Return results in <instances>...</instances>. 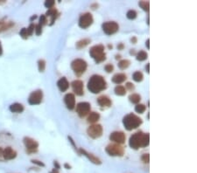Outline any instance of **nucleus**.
I'll return each instance as SVG.
<instances>
[{"mask_svg": "<svg viewBox=\"0 0 197 173\" xmlns=\"http://www.w3.org/2000/svg\"><path fill=\"white\" fill-rule=\"evenodd\" d=\"M150 143V135L148 133H143L138 131L131 136L129 139V145L133 150H138L140 148H145Z\"/></svg>", "mask_w": 197, "mask_h": 173, "instance_id": "nucleus-1", "label": "nucleus"}, {"mask_svg": "<svg viewBox=\"0 0 197 173\" xmlns=\"http://www.w3.org/2000/svg\"><path fill=\"white\" fill-rule=\"evenodd\" d=\"M107 88V82L102 75H94L88 81V89L92 94H99Z\"/></svg>", "mask_w": 197, "mask_h": 173, "instance_id": "nucleus-2", "label": "nucleus"}, {"mask_svg": "<svg viewBox=\"0 0 197 173\" xmlns=\"http://www.w3.org/2000/svg\"><path fill=\"white\" fill-rule=\"evenodd\" d=\"M142 123H143L142 119L132 113L126 114L123 119L124 127L125 128V129H127L128 131L138 128Z\"/></svg>", "mask_w": 197, "mask_h": 173, "instance_id": "nucleus-3", "label": "nucleus"}, {"mask_svg": "<svg viewBox=\"0 0 197 173\" xmlns=\"http://www.w3.org/2000/svg\"><path fill=\"white\" fill-rule=\"evenodd\" d=\"M104 45H95L92 47L89 50V55L92 59L95 61V63L99 64L104 62L106 60V53L104 52Z\"/></svg>", "mask_w": 197, "mask_h": 173, "instance_id": "nucleus-4", "label": "nucleus"}, {"mask_svg": "<svg viewBox=\"0 0 197 173\" xmlns=\"http://www.w3.org/2000/svg\"><path fill=\"white\" fill-rule=\"evenodd\" d=\"M88 67L87 62L82 59H75L71 63V68L76 76L80 77L86 72Z\"/></svg>", "mask_w": 197, "mask_h": 173, "instance_id": "nucleus-5", "label": "nucleus"}, {"mask_svg": "<svg viewBox=\"0 0 197 173\" xmlns=\"http://www.w3.org/2000/svg\"><path fill=\"white\" fill-rule=\"evenodd\" d=\"M106 153L110 156H123L124 149L118 143H110L105 148Z\"/></svg>", "mask_w": 197, "mask_h": 173, "instance_id": "nucleus-6", "label": "nucleus"}, {"mask_svg": "<svg viewBox=\"0 0 197 173\" xmlns=\"http://www.w3.org/2000/svg\"><path fill=\"white\" fill-rule=\"evenodd\" d=\"M104 128L100 124H92L87 128V134L92 139H97L103 136Z\"/></svg>", "mask_w": 197, "mask_h": 173, "instance_id": "nucleus-7", "label": "nucleus"}, {"mask_svg": "<svg viewBox=\"0 0 197 173\" xmlns=\"http://www.w3.org/2000/svg\"><path fill=\"white\" fill-rule=\"evenodd\" d=\"M102 28H103V31L105 34L113 35L118 32L119 25L115 21H108V22H104L102 25Z\"/></svg>", "mask_w": 197, "mask_h": 173, "instance_id": "nucleus-8", "label": "nucleus"}, {"mask_svg": "<svg viewBox=\"0 0 197 173\" xmlns=\"http://www.w3.org/2000/svg\"><path fill=\"white\" fill-rule=\"evenodd\" d=\"M93 22H94V19L92 14L89 12H85L80 16L79 26L82 29H87L93 24Z\"/></svg>", "mask_w": 197, "mask_h": 173, "instance_id": "nucleus-9", "label": "nucleus"}, {"mask_svg": "<svg viewBox=\"0 0 197 173\" xmlns=\"http://www.w3.org/2000/svg\"><path fill=\"white\" fill-rule=\"evenodd\" d=\"M91 109V105L89 102H79L76 105V113L81 118L85 117L86 115H88L90 112Z\"/></svg>", "mask_w": 197, "mask_h": 173, "instance_id": "nucleus-10", "label": "nucleus"}, {"mask_svg": "<svg viewBox=\"0 0 197 173\" xmlns=\"http://www.w3.org/2000/svg\"><path fill=\"white\" fill-rule=\"evenodd\" d=\"M23 141H24V144L25 146L26 151L28 153L32 154V153L37 152L38 148H39V143L37 141H35L34 139H33L31 137H26V136L24 138Z\"/></svg>", "mask_w": 197, "mask_h": 173, "instance_id": "nucleus-11", "label": "nucleus"}, {"mask_svg": "<svg viewBox=\"0 0 197 173\" xmlns=\"http://www.w3.org/2000/svg\"><path fill=\"white\" fill-rule=\"evenodd\" d=\"M43 99V92L41 90H35L32 92L28 97V103L30 105H39Z\"/></svg>", "mask_w": 197, "mask_h": 173, "instance_id": "nucleus-12", "label": "nucleus"}, {"mask_svg": "<svg viewBox=\"0 0 197 173\" xmlns=\"http://www.w3.org/2000/svg\"><path fill=\"white\" fill-rule=\"evenodd\" d=\"M110 140L121 145V144L125 142L126 136L123 131H114L110 135Z\"/></svg>", "mask_w": 197, "mask_h": 173, "instance_id": "nucleus-13", "label": "nucleus"}, {"mask_svg": "<svg viewBox=\"0 0 197 173\" xmlns=\"http://www.w3.org/2000/svg\"><path fill=\"white\" fill-rule=\"evenodd\" d=\"M81 155H83L84 156H86L88 159L91 162V163H93L94 164H96V165H100L101 164H102V161H101V159L99 157H97L96 156H95L94 154H92V153H89V152H88L87 150H85L84 149H82V148H80L78 150H77Z\"/></svg>", "mask_w": 197, "mask_h": 173, "instance_id": "nucleus-14", "label": "nucleus"}, {"mask_svg": "<svg viewBox=\"0 0 197 173\" xmlns=\"http://www.w3.org/2000/svg\"><path fill=\"white\" fill-rule=\"evenodd\" d=\"M71 85H72V89L76 95L81 96L84 94L83 81H81V80H75L71 83Z\"/></svg>", "mask_w": 197, "mask_h": 173, "instance_id": "nucleus-15", "label": "nucleus"}, {"mask_svg": "<svg viewBox=\"0 0 197 173\" xmlns=\"http://www.w3.org/2000/svg\"><path fill=\"white\" fill-rule=\"evenodd\" d=\"M64 102L66 107L69 109V110H73L75 108V94L72 93L67 94L64 96Z\"/></svg>", "mask_w": 197, "mask_h": 173, "instance_id": "nucleus-16", "label": "nucleus"}, {"mask_svg": "<svg viewBox=\"0 0 197 173\" xmlns=\"http://www.w3.org/2000/svg\"><path fill=\"white\" fill-rule=\"evenodd\" d=\"M97 103L101 108H110L112 104L111 100L107 95H101L97 98Z\"/></svg>", "mask_w": 197, "mask_h": 173, "instance_id": "nucleus-17", "label": "nucleus"}, {"mask_svg": "<svg viewBox=\"0 0 197 173\" xmlns=\"http://www.w3.org/2000/svg\"><path fill=\"white\" fill-rule=\"evenodd\" d=\"M17 156V152L11 147H6L3 152V157L5 160H12Z\"/></svg>", "mask_w": 197, "mask_h": 173, "instance_id": "nucleus-18", "label": "nucleus"}, {"mask_svg": "<svg viewBox=\"0 0 197 173\" xmlns=\"http://www.w3.org/2000/svg\"><path fill=\"white\" fill-rule=\"evenodd\" d=\"M57 86L61 92H66L69 88V82L66 77H62L57 81Z\"/></svg>", "mask_w": 197, "mask_h": 173, "instance_id": "nucleus-19", "label": "nucleus"}, {"mask_svg": "<svg viewBox=\"0 0 197 173\" xmlns=\"http://www.w3.org/2000/svg\"><path fill=\"white\" fill-rule=\"evenodd\" d=\"M45 16H46L47 18V17L50 18V25H52L54 23L55 19H57V17L59 16V13H58V11L56 10L55 8H53V9H50V10H48V11H47V13H46Z\"/></svg>", "mask_w": 197, "mask_h": 173, "instance_id": "nucleus-20", "label": "nucleus"}, {"mask_svg": "<svg viewBox=\"0 0 197 173\" xmlns=\"http://www.w3.org/2000/svg\"><path fill=\"white\" fill-rule=\"evenodd\" d=\"M126 79H127V76H126L125 74L119 73V74H117V75H115L113 77H112L111 81H112V82H113V83L119 85V84L124 82L126 81Z\"/></svg>", "mask_w": 197, "mask_h": 173, "instance_id": "nucleus-21", "label": "nucleus"}, {"mask_svg": "<svg viewBox=\"0 0 197 173\" xmlns=\"http://www.w3.org/2000/svg\"><path fill=\"white\" fill-rule=\"evenodd\" d=\"M91 42V39H82L79 41L76 42L75 44V47L78 49V50H81L84 47H86L87 46H89Z\"/></svg>", "mask_w": 197, "mask_h": 173, "instance_id": "nucleus-22", "label": "nucleus"}, {"mask_svg": "<svg viewBox=\"0 0 197 173\" xmlns=\"http://www.w3.org/2000/svg\"><path fill=\"white\" fill-rule=\"evenodd\" d=\"M24 106L21 104V103H18V102H16V103H13V104H11V106H10V110H11V112H12V113H17V114H19V113H22L23 111H24Z\"/></svg>", "mask_w": 197, "mask_h": 173, "instance_id": "nucleus-23", "label": "nucleus"}, {"mask_svg": "<svg viewBox=\"0 0 197 173\" xmlns=\"http://www.w3.org/2000/svg\"><path fill=\"white\" fill-rule=\"evenodd\" d=\"M100 119V114L96 113V112H91L89 116H88V122L95 124V122H98V120Z\"/></svg>", "mask_w": 197, "mask_h": 173, "instance_id": "nucleus-24", "label": "nucleus"}, {"mask_svg": "<svg viewBox=\"0 0 197 173\" xmlns=\"http://www.w3.org/2000/svg\"><path fill=\"white\" fill-rule=\"evenodd\" d=\"M114 92H115V94H116L117 95H118V96H124V95H125V94H126V89H125L124 86H120V85H118V86H116V88H115V89H114Z\"/></svg>", "mask_w": 197, "mask_h": 173, "instance_id": "nucleus-25", "label": "nucleus"}, {"mask_svg": "<svg viewBox=\"0 0 197 173\" xmlns=\"http://www.w3.org/2000/svg\"><path fill=\"white\" fill-rule=\"evenodd\" d=\"M148 54L145 51H139L137 54H136V59L138 61H144L147 59Z\"/></svg>", "mask_w": 197, "mask_h": 173, "instance_id": "nucleus-26", "label": "nucleus"}, {"mask_svg": "<svg viewBox=\"0 0 197 173\" xmlns=\"http://www.w3.org/2000/svg\"><path fill=\"white\" fill-rule=\"evenodd\" d=\"M129 100L130 102L132 103H134V104H138L140 100H141V96H140L138 94H132L130 96H129Z\"/></svg>", "mask_w": 197, "mask_h": 173, "instance_id": "nucleus-27", "label": "nucleus"}, {"mask_svg": "<svg viewBox=\"0 0 197 173\" xmlns=\"http://www.w3.org/2000/svg\"><path fill=\"white\" fill-rule=\"evenodd\" d=\"M131 65V61L129 60H122L118 62V67L121 70H124L126 68H128Z\"/></svg>", "mask_w": 197, "mask_h": 173, "instance_id": "nucleus-28", "label": "nucleus"}, {"mask_svg": "<svg viewBox=\"0 0 197 173\" xmlns=\"http://www.w3.org/2000/svg\"><path fill=\"white\" fill-rule=\"evenodd\" d=\"M132 79H133L136 82H140V81H143L144 75H143V74L141 73V72L137 71V72H135V73L132 75Z\"/></svg>", "mask_w": 197, "mask_h": 173, "instance_id": "nucleus-29", "label": "nucleus"}, {"mask_svg": "<svg viewBox=\"0 0 197 173\" xmlns=\"http://www.w3.org/2000/svg\"><path fill=\"white\" fill-rule=\"evenodd\" d=\"M138 5L140 6V8H142V10H144L145 11L148 12L149 10H150V3L148 1H139Z\"/></svg>", "mask_w": 197, "mask_h": 173, "instance_id": "nucleus-30", "label": "nucleus"}, {"mask_svg": "<svg viewBox=\"0 0 197 173\" xmlns=\"http://www.w3.org/2000/svg\"><path fill=\"white\" fill-rule=\"evenodd\" d=\"M137 16H138V13L134 10H130L127 11V13H126V17H127L128 19H131V20L135 19L137 18Z\"/></svg>", "mask_w": 197, "mask_h": 173, "instance_id": "nucleus-31", "label": "nucleus"}, {"mask_svg": "<svg viewBox=\"0 0 197 173\" xmlns=\"http://www.w3.org/2000/svg\"><path fill=\"white\" fill-rule=\"evenodd\" d=\"M146 107L144 104H137L135 107V111L138 114H143L146 111Z\"/></svg>", "mask_w": 197, "mask_h": 173, "instance_id": "nucleus-32", "label": "nucleus"}, {"mask_svg": "<svg viewBox=\"0 0 197 173\" xmlns=\"http://www.w3.org/2000/svg\"><path fill=\"white\" fill-rule=\"evenodd\" d=\"M38 67L40 73H43L46 69V61L44 60H39L38 61Z\"/></svg>", "mask_w": 197, "mask_h": 173, "instance_id": "nucleus-33", "label": "nucleus"}, {"mask_svg": "<svg viewBox=\"0 0 197 173\" xmlns=\"http://www.w3.org/2000/svg\"><path fill=\"white\" fill-rule=\"evenodd\" d=\"M14 25V23L13 22H8L6 24H3L2 26L0 27V33H2V32H5L6 30H8V29H10L11 27H12Z\"/></svg>", "mask_w": 197, "mask_h": 173, "instance_id": "nucleus-34", "label": "nucleus"}, {"mask_svg": "<svg viewBox=\"0 0 197 173\" xmlns=\"http://www.w3.org/2000/svg\"><path fill=\"white\" fill-rule=\"evenodd\" d=\"M19 35L24 39H26L28 37H29V35H28V33H27V30L26 28H22L20 32H19Z\"/></svg>", "mask_w": 197, "mask_h": 173, "instance_id": "nucleus-35", "label": "nucleus"}, {"mask_svg": "<svg viewBox=\"0 0 197 173\" xmlns=\"http://www.w3.org/2000/svg\"><path fill=\"white\" fill-rule=\"evenodd\" d=\"M44 5H45L46 8H47L48 10H50V9H53V6L55 5V2H54V1H52V0H50V1H48V0H47V1L45 2Z\"/></svg>", "mask_w": 197, "mask_h": 173, "instance_id": "nucleus-36", "label": "nucleus"}, {"mask_svg": "<svg viewBox=\"0 0 197 173\" xmlns=\"http://www.w3.org/2000/svg\"><path fill=\"white\" fill-rule=\"evenodd\" d=\"M47 17H46L45 15H41V16L39 17V25H40L41 26H43V25H47Z\"/></svg>", "mask_w": 197, "mask_h": 173, "instance_id": "nucleus-37", "label": "nucleus"}, {"mask_svg": "<svg viewBox=\"0 0 197 173\" xmlns=\"http://www.w3.org/2000/svg\"><path fill=\"white\" fill-rule=\"evenodd\" d=\"M141 160L144 164H149L150 162V156L149 154H143L141 156Z\"/></svg>", "mask_w": 197, "mask_h": 173, "instance_id": "nucleus-38", "label": "nucleus"}, {"mask_svg": "<svg viewBox=\"0 0 197 173\" xmlns=\"http://www.w3.org/2000/svg\"><path fill=\"white\" fill-rule=\"evenodd\" d=\"M34 31H35V33L37 36H39L41 33H42V26L40 25H35V29H34Z\"/></svg>", "mask_w": 197, "mask_h": 173, "instance_id": "nucleus-39", "label": "nucleus"}, {"mask_svg": "<svg viewBox=\"0 0 197 173\" xmlns=\"http://www.w3.org/2000/svg\"><path fill=\"white\" fill-rule=\"evenodd\" d=\"M104 70L107 72V73H111V72H113V70H114V66L112 64H107L104 67Z\"/></svg>", "mask_w": 197, "mask_h": 173, "instance_id": "nucleus-40", "label": "nucleus"}, {"mask_svg": "<svg viewBox=\"0 0 197 173\" xmlns=\"http://www.w3.org/2000/svg\"><path fill=\"white\" fill-rule=\"evenodd\" d=\"M34 29H35V25L31 24V25H29V27H28V28L26 29V30H27V33H28V35L31 36V35L33 33V32H34Z\"/></svg>", "mask_w": 197, "mask_h": 173, "instance_id": "nucleus-41", "label": "nucleus"}, {"mask_svg": "<svg viewBox=\"0 0 197 173\" xmlns=\"http://www.w3.org/2000/svg\"><path fill=\"white\" fill-rule=\"evenodd\" d=\"M134 88H135V86H134V85L132 82H127V83L125 84V89H128L130 91H132Z\"/></svg>", "mask_w": 197, "mask_h": 173, "instance_id": "nucleus-42", "label": "nucleus"}, {"mask_svg": "<svg viewBox=\"0 0 197 173\" xmlns=\"http://www.w3.org/2000/svg\"><path fill=\"white\" fill-rule=\"evenodd\" d=\"M32 163L33 164H37L38 166H39V167H45V164L42 163L41 161H39V160H32Z\"/></svg>", "mask_w": 197, "mask_h": 173, "instance_id": "nucleus-43", "label": "nucleus"}, {"mask_svg": "<svg viewBox=\"0 0 197 173\" xmlns=\"http://www.w3.org/2000/svg\"><path fill=\"white\" fill-rule=\"evenodd\" d=\"M68 140H69V142H71V143L73 144V146L75 147V149L77 150V149H76V146H75V142H74V140L72 139V137H71V136H68Z\"/></svg>", "mask_w": 197, "mask_h": 173, "instance_id": "nucleus-44", "label": "nucleus"}, {"mask_svg": "<svg viewBox=\"0 0 197 173\" xmlns=\"http://www.w3.org/2000/svg\"><path fill=\"white\" fill-rule=\"evenodd\" d=\"M137 41H138V39H137V37H135V36H133V37L131 39V42L132 43V44H137Z\"/></svg>", "mask_w": 197, "mask_h": 173, "instance_id": "nucleus-45", "label": "nucleus"}, {"mask_svg": "<svg viewBox=\"0 0 197 173\" xmlns=\"http://www.w3.org/2000/svg\"><path fill=\"white\" fill-rule=\"evenodd\" d=\"M124 48V45L123 44V43H119V44L118 45V50H123Z\"/></svg>", "mask_w": 197, "mask_h": 173, "instance_id": "nucleus-46", "label": "nucleus"}, {"mask_svg": "<svg viewBox=\"0 0 197 173\" xmlns=\"http://www.w3.org/2000/svg\"><path fill=\"white\" fill-rule=\"evenodd\" d=\"M53 164H54V166H55V168H54V169H56V170H59V169L61 168V166H60V164H58V162H56V161H54Z\"/></svg>", "mask_w": 197, "mask_h": 173, "instance_id": "nucleus-47", "label": "nucleus"}, {"mask_svg": "<svg viewBox=\"0 0 197 173\" xmlns=\"http://www.w3.org/2000/svg\"><path fill=\"white\" fill-rule=\"evenodd\" d=\"M149 43H150V39H147V40L146 41V47H147L148 49H150V44H149Z\"/></svg>", "mask_w": 197, "mask_h": 173, "instance_id": "nucleus-48", "label": "nucleus"}, {"mask_svg": "<svg viewBox=\"0 0 197 173\" xmlns=\"http://www.w3.org/2000/svg\"><path fill=\"white\" fill-rule=\"evenodd\" d=\"M146 72H147V74L150 73V64H149V63L146 66Z\"/></svg>", "mask_w": 197, "mask_h": 173, "instance_id": "nucleus-49", "label": "nucleus"}, {"mask_svg": "<svg viewBox=\"0 0 197 173\" xmlns=\"http://www.w3.org/2000/svg\"><path fill=\"white\" fill-rule=\"evenodd\" d=\"M97 7H98V5H97V4H93V5H91V8H92L93 10L96 9Z\"/></svg>", "mask_w": 197, "mask_h": 173, "instance_id": "nucleus-50", "label": "nucleus"}, {"mask_svg": "<svg viewBox=\"0 0 197 173\" xmlns=\"http://www.w3.org/2000/svg\"><path fill=\"white\" fill-rule=\"evenodd\" d=\"M130 54H131V55H136L137 53H135V50H134V49H132V50L130 51Z\"/></svg>", "mask_w": 197, "mask_h": 173, "instance_id": "nucleus-51", "label": "nucleus"}, {"mask_svg": "<svg viewBox=\"0 0 197 173\" xmlns=\"http://www.w3.org/2000/svg\"><path fill=\"white\" fill-rule=\"evenodd\" d=\"M3 53V48H2V46H1V42H0V56L2 55Z\"/></svg>", "mask_w": 197, "mask_h": 173, "instance_id": "nucleus-52", "label": "nucleus"}, {"mask_svg": "<svg viewBox=\"0 0 197 173\" xmlns=\"http://www.w3.org/2000/svg\"><path fill=\"white\" fill-rule=\"evenodd\" d=\"M64 167L67 168V169H71V166H70L68 164H64Z\"/></svg>", "mask_w": 197, "mask_h": 173, "instance_id": "nucleus-53", "label": "nucleus"}, {"mask_svg": "<svg viewBox=\"0 0 197 173\" xmlns=\"http://www.w3.org/2000/svg\"><path fill=\"white\" fill-rule=\"evenodd\" d=\"M3 152H4V150L0 147V156H3Z\"/></svg>", "mask_w": 197, "mask_h": 173, "instance_id": "nucleus-54", "label": "nucleus"}, {"mask_svg": "<svg viewBox=\"0 0 197 173\" xmlns=\"http://www.w3.org/2000/svg\"><path fill=\"white\" fill-rule=\"evenodd\" d=\"M50 173H59V171H58V170H56V169H53Z\"/></svg>", "mask_w": 197, "mask_h": 173, "instance_id": "nucleus-55", "label": "nucleus"}, {"mask_svg": "<svg viewBox=\"0 0 197 173\" xmlns=\"http://www.w3.org/2000/svg\"><path fill=\"white\" fill-rule=\"evenodd\" d=\"M120 58H121V55H116V60H119L120 59Z\"/></svg>", "mask_w": 197, "mask_h": 173, "instance_id": "nucleus-56", "label": "nucleus"}]
</instances>
